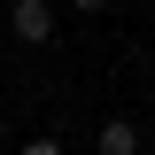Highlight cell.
<instances>
[{
	"label": "cell",
	"instance_id": "obj_1",
	"mask_svg": "<svg viewBox=\"0 0 155 155\" xmlns=\"http://www.w3.org/2000/svg\"><path fill=\"white\" fill-rule=\"evenodd\" d=\"M8 31H16L23 47H47V39H54V8H47V0H16V8H8Z\"/></svg>",
	"mask_w": 155,
	"mask_h": 155
},
{
	"label": "cell",
	"instance_id": "obj_2",
	"mask_svg": "<svg viewBox=\"0 0 155 155\" xmlns=\"http://www.w3.org/2000/svg\"><path fill=\"white\" fill-rule=\"evenodd\" d=\"M101 155H140V124L132 116H109L101 124Z\"/></svg>",
	"mask_w": 155,
	"mask_h": 155
},
{
	"label": "cell",
	"instance_id": "obj_3",
	"mask_svg": "<svg viewBox=\"0 0 155 155\" xmlns=\"http://www.w3.org/2000/svg\"><path fill=\"white\" fill-rule=\"evenodd\" d=\"M23 155H62V140H31V147H23Z\"/></svg>",
	"mask_w": 155,
	"mask_h": 155
},
{
	"label": "cell",
	"instance_id": "obj_4",
	"mask_svg": "<svg viewBox=\"0 0 155 155\" xmlns=\"http://www.w3.org/2000/svg\"><path fill=\"white\" fill-rule=\"evenodd\" d=\"M70 8H78V16H101V8H109V0H70Z\"/></svg>",
	"mask_w": 155,
	"mask_h": 155
},
{
	"label": "cell",
	"instance_id": "obj_5",
	"mask_svg": "<svg viewBox=\"0 0 155 155\" xmlns=\"http://www.w3.org/2000/svg\"><path fill=\"white\" fill-rule=\"evenodd\" d=\"M0 132H8V116H0Z\"/></svg>",
	"mask_w": 155,
	"mask_h": 155
},
{
	"label": "cell",
	"instance_id": "obj_6",
	"mask_svg": "<svg viewBox=\"0 0 155 155\" xmlns=\"http://www.w3.org/2000/svg\"><path fill=\"white\" fill-rule=\"evenodd\" d=\"M147 8H155V0H147Z\"/></svg>",
	"mask_w": 155,
	"mask_h": 155
}]
</instances>
